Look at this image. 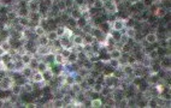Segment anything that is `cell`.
I'll return each instance as SVG.
<instances>
[{
	"label": "cell",
	"instance_id": "cell-1",
	"mask_svg": "<svg viewBox=\"0 0 171 108\" xmlns=\"http://www.w3.org/2000/svg\"><path fill=\"white\" fill-rule=\"evenodd\" d=\"M13 83H15V79L12 77L6 76V77L0 79V89L1 90H10L11 87L13 85Z\"/></svg>",
	"mask_w": 171,
	"mask_h": 108
},
{
	"label": "cell",
	"instance_id": "cell-2",
	"mask_svg": "<svg viewBox=\"0 0 171 108\" xmlns=\"http://www.w3.org/2000/svg\"><path fill=\"white\" fill-rule=\"evenodd\" d=\"M111 29L112 30H118V31H123L125 29V21L122 18H117L111 23Z\"/></svg>",
	"mask_w": 171,
	"mask_h": 108
},
{
	"label": "cell",
	"instance_id": "cell-3",
	"mask_svg": "<svg viewBox=\"0 0 171 108\" xmlns=\"http://www.w3.org/2000/svg\"><path fill=\"white\" fill-rule=\"evenodd\" d=\"M104 7H106V12L107 13H117L119 10H118V5L113 3V0H109L107 3H105Z\"/></svg>",
	"mask_w": 171,
	"mask_h": 108
},
{
	"label": "cell",
	"instance_id": "cell-4",
	"mask_svg": "<svg viewBox=\"0 0 171 108\" xmlns=\"http://www.w3.org/2000/svg\"><path fill=\"white\" fill-rule=\"evenodd\" d=\"M19 73L22 74V77H23V78L29 79V78H31L33 73H34V70H33L29 65H26V66H24V67L21 70V72H19Z\"/></svg>",
	"mask_w": 171,
	"mask_h": 108
},
{
	"label": "cell",
	"instance_id": "cell-5",
	"mask_svg": "<svg viewBox=\"0 0 171 108\" xmlns=\"http://www.w3.org/2000/svg\"><path fill=\"white\" fill-rule=\"evenodd\" d=\"M145 41H146V43H148V45H154L156 42H158L157 32H148V34H146Z\"/></svg>",
	"mask_w": 171,
	"mask_h": 108
},
{
	"label": "cell",
	"instance_id": "cell-6",
	"mask_svg": "<svg viewBox=\"0 0 171 108\" xmlns=\"http://www.w3.org/2000/svg\"><path fill=\"white\" fill-rule=\"evenodd\" d=\"M31 82L34 83V84H41V83H44V76H42V72L40 71H35L34 73H33L31 76Z\"/></svg>",
	"mask_w": 171,
	"mask_h": 108
},
{
	"label": "cell",
	"instance_id": "cell-7",
	"mask_svg": "<svg viewBox=\"0 0 171 108\" xmlns=\"http://www.w3.org/2000/svg\"><path fill=\"white\" fill-rule=\"evenodd\" d=\"M50 69H51V71L53 72L54 76H62V74H63V71H64L63 65H60V64H52Z\"/></svg>",
	"mask_w": 171,
	"mask_h": 108
},
{
	"label": "cell",
	"instance_id": "cell-8",
	"mask_svg": "<svg viewBox=\"0 0 171 108\" xmlns=\"http://www.w3.org/2000/svg\"><path fill=\"white\" fill-rule=\"evenodd\" d=\"M109 55L111 59H119L122 56V51L120 48H117V47H112L110 51H109Z\"/></svg>",
	"mask_w": 171,
	"mask_h": 108
},
{
	"label": "cell",
	"instance_id": "cell-9",
	"mask_svg": "<svg viewBox=\"0 0 171 108\" xmlns=\"http://www.w3.org/2000/svg\"><path fill=\"white\" fill-rule=\"evenodd\" d=\"M163 59L159 63V66L161 70H169L170 66H171V63H170V56H166V55H163L161 56Z\"/></svg>",
	"mask_w": 171,
	"mask_h": 108
},
{
	"label": "cell",
	"instance_id": "cell-10",
	"mask_svg": "<svg viewBox=\"0 0 171 108\" xmlns=\"http://www.w3.org/2000/svg\"><path fill=\"white\" fill-rule=\"evenodd\" d=\"M40 4L39 1H36V0H30V1L28 3V9L30 12H39L40 11Z\"/></svg>",
	"mask_w": 171,
	"mask_h": 108
},
{
	"label": "cell",
	"instance_id": "cell-11",
	"mask_svg": "<svg viewBox=\"0 0 171 108\" xmlns=\"http://www.w3.org/2000/svg\"><path fill=\"white\" fill-rule=\"evenodd\" d=\"M50 52H52V49H51L50 45H48V46H37L36 54H39L40 56H44V55L48 54Z\"/></svg>",
	"mask_w": 171,
	"mask_h": 108
},
{
	"label": "cell",
	"instance_id": "cell-12",
	"mask_svg": "<svg viewBox=\"0 0 171 108\" xmlns=\"http://www.w3.org/2000/svg\"><path fill=\"white\" fill-rule=\"evenodd\" d=\"M134 67H135V66H134V65H130V64H124V65L120 66V69L123 70V72H124V74H125V77H127V76H133Z\"/></svg>",
	"mask_w": 171,
	"mask_h": 108
},
{
	"label": "cell",
	"instance_id": "cell-13",
	"mask_svg": "<svg viewBox=\"0 0 171 108\" xmlns=\"http://www.w3.org/2000/svg\"><path fill=\"white\" fill-rule=\"evenodd\" d=\"M33 58H34V55H33L30 52H24L23 54H21V60L24 65H29L30 61L33 60Z\"/></svg>",
	"mask_w": 171,
	"mask_h": 108
},
{
	"label": "cell",
	"instance_id": "cell-14",
	"mask_svg": "<svg viewBox=\"0 0 171 108\" xmlns=\"http://www.w3.org/2000/svg\"><path fill=\"white\" fill-rule=\"evenodd\" d=\"M81 17H82V12L78 10V7H72V9H70V18L77 21Z\"/></svg>",
	"mask_w": 171,
	"mask_h": 108
},
{
	"label": "cell",
	"instance_id": "cell-15",
	"mask_svg": "<svg viewBox=\"0 0 171 108\" xmlns=\"http://www.w3.org/2000/svg\"><path fill=\"white\" fill-rule=\"evenodd\" d=\"M160 82V77H159V73H150V77H148V80L147 83L151 85H154L157 83Z\"/></svg>",
	"mask_w": 171,
	"mask_h": 108
},
{
	"label": "cell",
	"instance_id": "cell-16",
	"mask_svg": "<svg viewBox=\"0 0 171 108\" xmlns=\"http://www.w3.org/2000/svg\"><path fill=\"white\" fill-rule=\"evenodd\" d=\"M109 34H110V36H111L113 40H115L116 43H117V42H119V41H120L122 35H123V31H118V30H112V29H111V31L109 32Z\"/></svg>",
	"mask_w": 171,
	"mask_h": 108
},
{
	"label": "cell",
	"instance_id": "cell-17",
	"mask_svg": "<svg viewBox=\"0 0 171 108\" xmlns=\"http://www.w3.org/2000/svg\"><path fill=\"white\" fill-rule=\"evenodd\" d=\"M50 67H51V65H48L45 60H39V63H37V67H36V71L45 72L46 70H48Z\"/></svg>",
	"mask_w": 171,
	"mask_h": 108
},
{
	"label": "cell",
	"instance_id": "cell-18",
	"mask_svg": "<svg viewBox=\"0 0 171 108\" xmlns=\"http://www.w3.org/2000/svg\"><path fill=\"white\" fill-rule=\"evenodd\" d=\"M98 27L101 29V31L104 32V34H109V32L111 31V23L110 22H101Z\"/></svg>",
	"mask_w": 171,
	"mask_h": 108
},
{
	"label": "cell",
	"instance_id": "cell-19",
	"mask_svg": "<svg viewBox=\"0 0 171 108\" xmlns=\"http://www.w3.org/2000/svg\"><path fill=\"white\" fill-rule=\"evenodd\" d=\"M11 94H15V95H19L22 91H23V88H22V84H19V83H13V85L11 87Z\"/></svg>",
	"mask_w": 171,
	"mask_h": 108
},
{
	"label": "cell",
	"instance_id": "cell-20",
	"mask_svg": "<svg viewBox=\"0 0 171 108\" xmlns=\"http://www.w3.org/2000/svg\"><path fill=\"white\" fill-rule=\"evenodd\" d=\"M84 41H83V35H74L72 39V46H83Z\"/></svg>",
	"mask_w": 171,
	"mask_h": 108
},
{
	"label": "cell",
	"instance_id": "cell-21",
	"mask_svg": "<svg viewBox=\"0 0 171 108\" xmlns=\"http://www.w3.org/2000/svg\"><path fill=\"white\" fill-rule=\"evenodd\" d=\"M83 41H84V43L87 45H93L95 42V37L91 34V32H84V35H83Z\"/></svg>",
	"mask_w": 171,
	"mask_h": 108
},
{
	"label": "cell",
	"instance_id": "cell-22",
	"mask_svg": "<svg viewBox=\"0 0 171 108\" xmlns=\"http://www.w3.org/2000/svg\"><path fill=\"white\" fill-rule=\"evenodd\" d=\"M33 31H34L35 36H41V35L46 34V29L42 25H40V24H37V25H35L34 28H33Z\"/></svg>",
	"mask_w": 171,
	"mask_h": 108
},
{
	"label": "cell",
	"instance_id": "cell-23",
	"mask_svg": "<svg viewBox=\"0 0 171 108\" xmlns=\"http://www.w3.org/2000/svg\"><path fill=\"white\" fill-rule=\"evenodd\" d=\"M136 32H137V30L134 28V27H127L125 28V36L128 37V39H134L135 37V35H136Z\"/></svg>",
	"mask_w": 171,
	"mask_h": 108
},
{
	"label": "cell",
	"instance_id": "cell-24",
	"mask_svg": "<svg viewBox=\"0 0 171 108\" xmlns=\"http://www.w3.org/2000/svg\"><path fill=\"white\" fill-rule=\"evenodd\" d=\"M51 42H50V40H48L47 35H41V36H37V45L39 46H48Z\"/></svg>",
	"mask_w": 171,
	"mask_h": 108
},
{
	"label": "cell",
	"instance_id": "cell-25",
	"mask_svg": "<svg viewBox=\"0 0 171 108\" xmlns=\"http://www.w3.org/2000/svg\"><path fill=\"white\" fill-rule=\"evenodd\" d=\"M74 74H75V73H68L66 76H64L63 83H65V84H68V85L74 84V83H75V77H74Z\"/></svg>",
	"mask_w": 171,
	"mask_h": 108
},
{
	"label": "cell",
	"instance_id": "cell-26",
	"mask_svg": "<svg viewBox=\"0 0 171 108\" xmlns=\"http://www.w3.org/2000/svg\"><path fill=\"white\" fill-rule=\"evenodd\" d=\"M72 52H74V51H72V48H71V47H64V48H62V49H60L59 54L64 58L65 60H66L68 58H69V55H70Z\"/></svg>",
	"mask_w": 171,
	"mask_h": 108
},
{
	"label": "cell",
	"instance_id": "cell-27",
	"mask_svg": "<svg viewBox=\"0 0 171 108\" xmlns=\"http://www.w3.org/2000/svg\"><path fill=\"white\" fill-rule=\"evenodd\" d=\"M18 23H19L21 28H29L30 19L28 17H18Z\"/></svg>",
	"mask_w": 171,
	"mask_h": 108
},
{
	"label": "cell",
	"instance_id": "cell-28",
	"mask_svg": "<svg viewBox=\"0 0 171 108\" xmlns=\"http://www.w3.org/2000/svg\"><path fill=\"white\" fill-rule=\"evenodd\" d=\"M102 101H101V98L99 97H94V98H91V107L92 108H100L102 107Z\"/></svg>",
	"mask_w": 171,
	"mask_h": 108
},
{
	"label": "cell",
	"instance_id": "cell-29",
	"mask_svg": "<svg viewBox=\"0 0 171 108\" xmlns=\"http://www.w3.org/2000/svg\"><path fill=\"white\" fill-rule=\"evenodd\" d=\"M76 73L77 74H80V76H82L83 78H86V77H88L89 76V70H87L84 66H78V69L76 70Z\"/></svg>",
	"mask_w": 171,
	"mask_h": 108
},
{
	"label": "cell",
	"instance_id": "cell-30",
	"mask_svg": "<svg viewBox=\"0 0 171 108\" xmlns=\"http://www.w3.org/2000/svg\"><path fill=\"white\" fill-rule=\"evenodd\" d=\"M54 56H55V54H54L53 52H50L48 54L44 55L42 58H44V60H45L48 65H52V64H54Z\"/></svg>",
	"mask_w": 171,
	"mask_h": 108
},
{
	"label": "cell",
	"instance_id": "cell-31",
	"mask_svg": "<svg viewBox=\"0 0 171 108\" xmlns=\"http://www.w3.org/2000/svg\"><path fill=\"white\" fill-rule=\"evenodd\" d=\"M46 35H47L48 40H50V42H53V41H55V40L59 39V37H58V34H57V31H55V29L50 30L48 32H46Z\"/></svg>",
	"mask_w": 171,
	"mask_h": 108
},
{
	"label": "cell",
	"instance_id": "cell-32",
	"mask_svg": "<svg viewBox=\"0 0 171 108\" xmlns=\"http://www.w3.org/2000/svg\"><path fill=\"white\" fill-rule=\"evenodd\" d=\"M42 76H44V82H46V83H48L52 78H53V72L51 71V69H48V70H46L45 72H42Z\"/></svg>",
	"mask_w": 171,
	"mask_h": 108
},
{
	"label": "cell",
	"instance_id": "cell-33",
	"mask_svg": "<svg viewBox=\"0 0 171 108\" xmlns=\"http://www.w3.org/2000/svg\"><path fill=\"white\" fill-rule=\"evenodd\" d=\"M22 88H23L24 93H33V91H34V85L29 82H24L22 84Z\"/></svg>",
	"mask_w": 171,
	"mask_h": 108
},
{
	"label": "cell",
	"instance_id": "cell-34",
	"mask_svg": "<svg viewBox=\"0 0 171 108\" xmlns=\"http://www.w3.org/2000/svg\"><path fill=\"white\" fill-rule=\"evenodd\" d=\"M107 65L110 66L111 69L113 70H116V69H119L120 67V63H119V59H110Z\"/></svg>",
	"mask_w": 171,
	"mask_h": 108
},
{
	"label": "cell",
	"instance_id": "cell-35",
	"mask_svg": "<svg viewBox=\"0 0 171 108\" xmlns=\"http://www.w3.org/2000/svg\"><path fill=\"white\" fill-rule=\"evenodd\" d=\"M76 22H77V28L82 30V29H83V28L87 25V24H88V22H89V21H88L87 18H84L83 16H82V17H81V18H78Z\"/></svg>",
	"mask_w": 171,
	"mask_h": 108
},
{
	"label": "cell",
	"instance_id": "cell-36",
	"mask_svg": "<svg viewBox=\"0 0 171 108\" xmlns=\"http://www.w3.org/2000/svg\"><path fill=\"white\" fill-rule=\"evenodd\" d=\"M146 55H147L152 61L157 60L158 58H160V56H159V54H158V52H157V49H151V51H150L148 53H146Z\"/></svg>",
	"mask_w": 171,
	"mask_h": 108
},
{
	"label": "cell",
	"instance_id": "cell-37",
	"mask_svg": "<svg viewBox=\"0 0 171 108\" xmlns=\"http://www.w3.org/2000/svg\"><path fill=\"white\" fill-rule=\"evenodd\" d=\"M76 55H77V59H78V61H86L87 59H88V53H86L83 49L82 51H80V52H77L76 53Z\"/></svg>",
	"mask_w": 171,
	"mask_h": 108
},
{
	"label": "cell",
	"instance_id": "cell-38",
	"mask_svg": "<svg viewBox=\"0 0 171 108\" xmlns=\"http://www.w3.org/2000/svg\"><path fill=\"white\" fill-rule=\"evenodd\" d=\"M66 63H69V64H72V65H75V64H77V63H78L77 55H76V53H75V52H72V53L69 55V58L66 59Z\"/></svg>",
	"mask_w": 171,
	"mask_h": 108
},
{
	"label": "cell",
	"instance_id": "cell-39",
	"mask_svg": "<svg viewBox=\"0 0 171 108\" xmlns=\"http://www.w3.org/2000/svg\"><path fill=\"white\" fill-rule=\"evenodd\" d=\"M7 18H9V21H15V19H18V12L15 11V10H10L9 12H7Z\"/></svg>",
	"mask_w": 171,
	"mask_h": 108
},
{
	"label": "cell",
	"instance_id": "cell-40",
	"mask_svg": "<svg viewBox=\"0 0 171 108\" xmlns=\"http://www.w3.org/2000/svg\"><path fill=\"white\" fill-rule=\"evenodd\" d=\"M147 107H148V108H157V107H159V106H158L157 98H154V97L148 98V100H147Z\"/></svg>",
	"mask_w": 171,
	"mask_h": 108
},
{
	"label": "cell",
	"instance_id": "cell-41",
	"mask_svg": "<svg viewBox=\"0 0 171 108\" xmlns=\"http://www.w3.org/2000/svg\"><path fill=\"white\" fill-rule=\"evenodd\" d=\"M59 42H60V46L62 48L64 47H68L70 45V37H66V36H62L59 37Z\"/></svg>",
	"mask_w": 171,
	"mask_h": 108
},
{
	"label": "cell",
	"instance_id": "cell-42",
	"mask_svg": "<svg viewBox=\"0 0 171 108\" xmlns=\"http://www.w3.org/2000/svg\"><path fill=\"white\" fill-rule=\"evenodd\" d=\"M136 103H137V101L135 97H127V107L134 108V107H136Z\"/></svg>",
	"mask_w": 171,
	"mask_h": 108
},
{
	"label": "cell",
	"instance_id": "cell-43",
	"mask_svg": "<svg viewBox=\"0 0 171 108\" xmlns=\"http://www.w3.org/2000/svg\"><path fill=\"white\" fill-rule=\"evenodd\" d=\"M104 5H105V0H94L93 1V7H95L98 10L104 9Z\"/></svg>",
	"mask_w": 171,
	"mask_h": 108
},
{
	"label": "cell",
	"instance_id": "cell-44",
	"mask_svg": "<svg viewBox=\"0 0 171 108\" xmlns=\"http://www.w3.org/2000/svg\"><path fill=\"white\" fill-rule=\"evenodd\" d=\"M5 65V67H6V70L7 71H11V72H15V60L13 59H11L10 61H7V63H5L4 64Z\"/></svg>",
	"mask_w": 171,
	"mask_h": 108
},
{
	"label": "cell",
	"instance_id": "cell-45",
	"mask_svg": "<svg viewBox=\"0 0 171 108\" xmlns=\"http://www.w3.org/2000/svg\"><path fill=\"white\" fill-rule=\"evenodd\" d=\"M24 65L23 63H22V60L19 59V61L18 60H15V72H21V70L24 67Z\"/></svg>",
	"mask_w": 171,
	"mask_h": 108
},
{
	"label": "cell",
	"instance_id": "cell-46",
	"mask_svg": "<svg viewBox=\"0 0 171 108\" xmlns=\"http://www.w3.org/2000/svg\"><path fill=\"white\" fill-rule=\"evenodd\" d=\"M65 63H66V60L64 59V58L58 53V54H55L54 56V64H60V65H64Z\"/></svg>",
	"mask_w": 171,
	"mask_h": 108
},
{
	"label": "cell",
	"instance_id": "cell-47",
	"mask_svg": "<svg viewBox=\"0 0 171 108\" xmlns=\"http://www.w3.org/2000/svg\"><path fill=\"white\" fill-rule=\"evenodd\" d=\"M70 89L74 91V93H76V94H78V93H81V91H82L81 84H78V83H74V84H71V85H70Z\"/></svg>",
	"mask_w": 171,
	"mask_h": 108
},
{
	"label": "cell",
	"instance_id": "cell-48",
	"mask_svg": "<svg viewBox=\"0 0 171 108\" xmlns=\"http://www.w3.org/2000/svg\"><path fill=\"white\" fill-rule=\"evenodd\" d=\"M52 107H55V108H63V107H64L63 100H62V98H55L54 101L52 102Z\"/></svg>",
	"mask_w": 171,
	"mask_h": 108
},
{
	"label": "cell",
	"instance_id": "cell-49",
	"mask_svg": "<svg viewBox=\"0 0 171 108\" xmlns=\"http://www.w3.org/2000/svg\"><path fill=\"white\" fill-rule=\"evenodd\" d=\"M102 84H100V83H95V84L92 87V90L94 91V93H98V94H100L101 93V90H102Z\"/></svg>",
	"mask_w": 171,
	"mask_h": 108
},
{
	"label": "cell",
	"instance_id": "cell-50",
	"mask_svg": "<svg viewBox=\"0 0 171 108\" xmlns=\"http://www.w3.org/2000/svg\"><path fill=\"white\" fill-rule=\"evenodd\" d=\"M55 31H57V34H58V37H62V36L65 35V27L64 25H58L57 29H55Z\"/></svg>",
	"mask_w": 171,
	"mask_h": 108
},
{
	"label": "cell",
	"instance_id": "cell-51",
	"mask_svg": "<svg viewBox=\"0 0 171 108\" xmlns=\"http://www.w3.org/2000/svg\"><path fill=\"white\" fill-rule=\"evenodd\" d=\"M7 73H9V71L6 70L5 65H1V66H0V78L6 77V76H7Z\"/></svg>",
	"mask_w": 171,
	"mask_h": 108
},
{
	"label": "cell",
	"instance_id": "cell-52",
	"mask_svg": "<svg viewBox=\"0 0 171 108\" xmlns=\"http://www.w3.org/2000/svg\"><path fill=\"white\" fill-rule=\"evenodd\" d=\"M64 3H65V7H66L68 10L72 9V7H75V1H74V0H64Z\"/></svg>",
	"mask_w": 171,
	"mask_h": 108
},
{
	"label": "cell",
	"instance_id": "cell-53",
	"mask_svg": "<svg viewBox=\"0 0 171 108\" xmlns=\"http://www.w3.org/2000/svg\"><path fill=\"white\" fill-rule=\"evenodd\" d=\"M83 51H84L86 53H88V54L93 53V46H92V45H87V43H84V45H83Z\"/></svg>",
	"mask_w": 171,
	"mask_h": 108
},
{
	"label": "cell",
	"instance_id": "cell-54",
	"mask_svg": "<svg viewBox=\"0 0 171 108\" xmlns=\"http://www.w3.org/2000/svg\"><path fill=\"white\" fill-rule=\"evenodd\" d=\"M37 63H39V60L36 59V58H33V60L30 61V64H29V66L33 69V70H36V67H37Z\"/></svg>",
	"mask_w": 171,
	"mask_h": 108
},
{
	"label": "cell",
	"instance_id": "cell-55",
	"mask_svg": "<svg viewBox=\"0 0 171 108\" xmlns=\"http://www.w3.org/2000/svg\"><path fill=\"white\" fill-rule=\"evenodd\" d=\"M9 7H7L6 5H1L0 6V16L1 14H7V12H9Z\"/></svg>",
	"mask_w": 171,
	"mask_h": 108
},
{
	"label": "cell",
	"instance_id": "cell-56",
	"mask_svg": "<svg viewBox=\"0 0 171 108\" xmlns=\"http://www.w3.org/2000/svg\"><path fill=\"white\" fill-rule=\"evenodd\" d=\"M74 77H75V83H78V84H81V83L84 80V78H83L82 76H80V74H77L76 72H75V74H74Z\"/></svg>",
	"mask_w": 171,
	"mask_h": 108
},
{
	"label": "cell",
	"instance_id": "cell-57",
	"mask_svg": "<svg viewBox=\"0 0 171 108\" xmlns=\"http://www.w3.org/2000/svg\"><path fill=\"white\" fill-rule=\"evenodd\" d=\"M142 3L145 5V7H150V6H152L154 4L153 0H142Z\"/></svg>",
	"mask_w": 171,
	"mask_h": 108
},
{
	"label": "cell",
	"instance_id": "cell-58",
	"mask_svg": "<svg viewBox=\"0 0 171 108\" xmlns=\"http://www.w3.org/2000/svg\"><path fill=\"white\" fill-rule=\"evenodd\" d=\"M136 107H147V101H145V100H141V101H137Z\"/></svg>",
	"mask_w": 171,
	"mask_h": 108
},
{
	"label": "cell",
	"instance_id": "cell-59",
	"mask_svg": "<svg viewBox=\"0 0 171 108\" xmlns=\"http://www.w3.org/2000/svg\"><path fill=\"white\" fill-rule=\"evenodd\" d=\"M74 1H75V7H78L81 5H83L86 3V0H74Z\"/></svg>",
	"mask_w": 171,
	"mask_h": 108
},
{
	"label": "cell",
	"instance_id": "cell-60",
	"mask_svg": "<svg viewBox=\"0 0 171 108\" xmlns=\"http://www.w3.org/2000/svg\"><path fill=\"white\" fill-rule=\"evenodd\" d=\"M6 53H9V52H7L6 49H4V48H3V46L0 45V56H4Z\"/></svg>",
	"mask_w": 171,
	"mask_h": 108
},
{
	"label": "cell",
	"instance_id": "cell-61",
	"mask_svg": "<svg viewBox=\"0 0 171 108\" xmlns=\"http://www.w3.org/2000/svg\"><path fill=\"white\" fill-rule=\"evenodd\" d=\"M26 107H28V108H35V107H37V105L30 102V103H27V105H26Z\"/></svg>",
	"mask_w": 171,
	"mask_h": 108
},
{
	"label": "cell",
	"instance_id": "cell-62",
	"mask_svg": "<svg viewBox=\"0 0 171 108\" xmlns=\"http://www.w3.org/2000/svg\"><path fill=\"white\" fill-rule=\"evenodd\" d=\"M154 3H161V1H164V0H153Z\"/></svg>",
	"mask_w": 171,
	"mask_h": 108
},
{
	"label": "cell",
	"instance_id": "cell-63",
	"mask_svg": "<svg viewBox=\"0 0 171 108\" xmlns=\"http://www.w3.org/2000/svg\"><path fill=\"white\" fill-rule=\"evenodd\" d=\"M1 65H4V63H3V60H1V56H0V66Z\"/></svg>",
	"mask_w": 171,
	"mask_h": 108
},
{
	"label": "cell",
	"instance_id": "cell-64",
	"mask_svg": "<svg viewBox=\"0 0 171 108\" xmlns=\"http://www.w3.org/2000/svg\"><path fill=\"white\" fill-rule=\"evenodd\" d=\"M24 1H27V3H29V1H30V0H24Z\"/></svg>",
	"mask_w": 171,
	"mask_h": 108
}]
</instances>
